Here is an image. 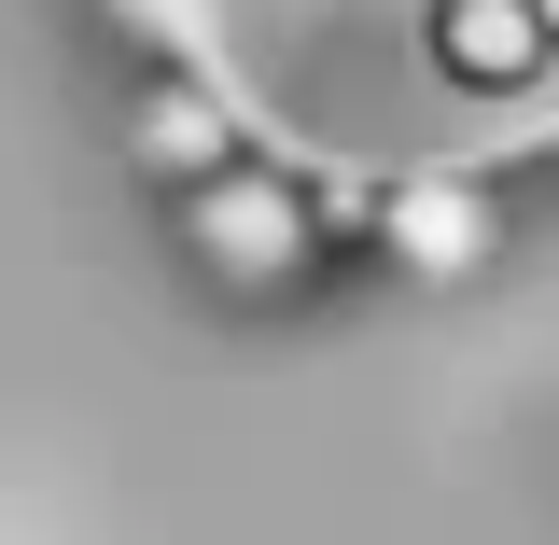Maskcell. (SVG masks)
Returning <instances> with one entry per match:
<instances>
[{
	"instance_id": "obj_1",
	"label": "cell",
	"mask_w": 559,
	"mask_h": 545,
	"mask_svg": "<svg viewBox=\"0 0 559 545\" xmlns=\"http://www.w3.org/2000/svg\"><path fill=\"white\" fill-rule=\"evenodd\" d=\"M197 266L238 280V294L294 280V266H308V197H294L280 168H224V182H197Z\"/></svg>"
},
{
	"instance_id": "obj_2",
	"label": "cell",
	"mask_w": 559,
	"mask_h": 545,
	"mask_svg": "<svg viewBox=\"0 0 559 545\" xmlns=\"http://www.w3.org/2000/svg\"><path fill=\"white\" fill-rule=\"evenodd\" d=\"M433 57L462 84H489V98H518L559 57V0H433Z\"/></svg>"
},
{
	"instance_id": "obj_3",
	"label": "cell",
	"mask_w": 559,
	"mask_h": 545,
	"mask_svg": "<svg viewBox=\"0 0 559 545\" xmlns=\"http://www.w3.org/2000/svg\"><path fill=\"white\" fill-rule=\"evenodd\" d=\"M392 252H406L419 280H476L489 266V197L476 182H406V197H392Z\"/></svg>"
},
{
	"instance_id": "obj_4",
	"label": "cell",
	"mask_w": 559,
	"mask_h": 545,
	"mask_svg": "<svg viewBox=\"0 0 559 545\" xmlns=\"http://www.w3.org/2000/svg\"><path fill=\"white\" fill-rule=\"evenodd\" d=\"M140 154H154V168H182V182H224V168H238L210 98H154V140H140Z\"/></svg>"
}]
</instances>
